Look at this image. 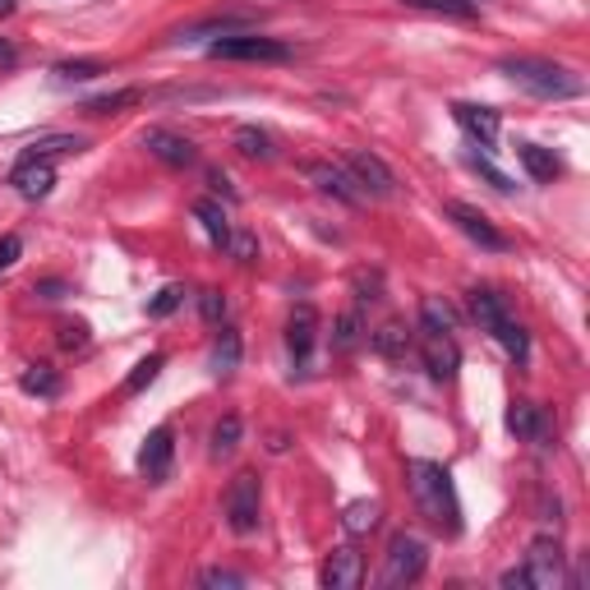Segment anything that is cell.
Listing matches in <instances>:
<instances>
[{
	"label": "cell",
	"instance_id": "1",
	"mask_svg": "<svg viewBox=\"0 0 590 590\" xmlns=\"http://www.w3.org/2000/svg\"><path fill=\"white\" fill-rule=\"evenodd\" d=\"M411 494L420 503V513L434 530L443 536H457L462 530V503H457V489H453V475L438 462H411Z\"/></svg>",
	"mask_w": 590,
	"mask_h": 590
},
{
	"label": "cell",
	"instance_id": "2",
	"mask_svg": "<svg viewBox=\"0 0 590 590\" xmlns=\"http://www.w3.org/2000/svg\"><path fill=\"white\" fill-rule=\"evenodd\" d=\"M508 74L517 89H526L530 97H545V102H568V97H581V79L553 61H536V55H508L498 65Z\"/></svg>",
	"mask_w": 590,
	"mask_h": 590
},
{
	"label": "cell",
	"instance_id": "3",
	"mask_svg": "<svg viewBox=\"0 0 590 590\" xmlns=\"http://www.w3.org/2000/svg\"><path fill=\"white\" fill-rule=\"evenodd\" d=\"M503 586H530V590H553L563 586V545L558 540H536L526 549V563L503 572Z\"/></svg>",
	"mask_w": 590,
	"mask_h": 590
},
{
	"label": "cell",
	"instance_id": "4",
	"mask_svg": "<svg viewBox=\"0 0 590 590\" xmlns=\"http://www.w3.org/2000/svg\"><path fill=\"white\" fill-rule=\"evenodd\" d=\"M259 508H263L259 475L240 470L231 480V489H227V526L236 530V536H249V530H259Z\"/></svg>",
	"mask_w": 590,
	"mask_h": 590
},
{
	"label": "cell",
	"instance_id": "5",
	"mask_svg": "<svg viewBox=\"0 0 590 590\" xmlns=\"http://www.w3.org/2000/svg\"><path fill=\"white\" fill-rule=\"evenodd\" d=\"M208 55H217V61H287L291 46L277 42V38H259V33H221Z\"/></svg>",
	"mask_w": 590,
	"mask_h": 590
},
{
	"label": "cell",
	"instance_id": "6",
	"mask_svg": "<svg viewBox=\"0 0 590 590\" xmlns=\"http://www.w3.org/2000/svg\"><path fill=\"white\" fill-rule=\"evenodd\" d=\"M425 563H429V549L420 545L415 536H397L387 545V568H383V586H411L425 577Z\"/></svg>",
	"mask_w": 590,
	"mask_h": 590
},
{
	"label": "cell",
	"instance_id": "7",
	"mask_svg": "<svg viewBox=\"0 0 590 590\" xmlns=\"http://www.w3.org/2000/svg\"><path fill=\"white\" fill-rule=\"evenodd\" d=\"M443 213L453 217V221H457V231L470 236L475 245H485V249H508V236H503L480 208H470V204H443Z\"/></svg>",
	"mask_w": 590,
	"mask_h": 590
},
{
	"label": "cell",
	"instance_id": "8",
	"mask_svg": "<svg viewBox=\"0 0 590 590\" xmlns=\"http://www.w3.org/2000/svg\"><path fill=\"white\" fill-rule=\"evenodd\" d=\"M420 351H425V370L443 383L457 379V364H462V351L453 342V332H425L420 337Z\"/></svg>",
	"mask_w": 590,
	"mask_h": 590
},
{
	"label": "cell",
	"instance_id": "9",
	"mask_svg": "<svg viewBox=\"0 0 590 590\" xmlns=\"http://www.w3.org/2000/svg\"><path fill=\"white\" fill-rule=\"evenodd\" d=\"M172 462H176V438L172 429H153L144 438V453H138V466H144V475L153 485H162L166 475H172Z\"/></svg>",
	"mask_w": 590,
	"mask_h": 590
},
{
	"label": "cell",
	"instance_id": "10",
	"mask_svg": "<svg viewBox=\"0 0 590 590\" xmlns=\"http://www.w3.org/2000/svg\"><path fill=\"white\" fill-rule=\"evenodd\" d=\"M10 185L23 194V199H46L51 185H55V166H51L46 157H23V162L14 166Z\"/></svg>",
	"mask_w": 590,
	"mask_h": 590
},
{
	"label": "cell",
	"instance_id": "11",
	"mask_svg": "<svg viewBox=\"0 0 590 590\" xmlns=\"http://www.w3.org/2000/svg\"><path fill=\"white\" fill-rule=\"evenodd\" d=\"M314 342H319V309L314 304H296L291 319H287V346H291V355L309 360Z\"/></svg>",
	"mask_w": 590,
	"mask_h": 590
},
{
	"label": "cell",
	"instance_id": "12",
	"mask_svg": "<svg viewBox=\"0 0 590 590\" xmlns=\"http://www.w3.org/2000/svg\"><path fill=\"white\" fill-rule=\"evenodd\" d=\"M144 148L157 157V162H166V166H194V144L185 134H176V130H148L144 134Z\"/></svg>",
	"mask_w": 590,
	"mask_h": 590
},
{
	"label": "cell",
	"instance_id": "13",
	"mask_svg": "<svg viewBox=\"0 0 590 590\" xmlns=\"http://www.w3.org/2000/svg\"><path fill=\"white\" fill-rule=\"evenodd\" d=\"M453 116H457V125H462L480 148H494V138H498V111H494V106L457 102V106H453Z\"/></svg>",
	"mask_w": 590,
	"mask_h": 590
},
{
	"label": "cell",
	"instance_id": "14",
	"mask_svg": "<svg viewBox=\"0 0 590 590\" xmlns=\"http://www.w3.org/2000/svg\"><path fill=\"white\" fill-rule=\"evenodd\" d=\"M304 176L314 180L323 194H332V199H342V204H360V189H355V176L342 172V166H323V162H309L304 166Z\"/></svg>",
	"mask_w": 590,
	"mask_h": 590
},
{
	"label": "cell",
	"instance_id": "15",
	"mask_svg": "<svg viewBox=\"0 0 590 590\" xmlns=\"http://www.w3.org/2000/svg\"><path fill=\"white\" fill-rule=\"evenodd\" d=\"M346 172L355 176V185H364L370 194H392V189H397L392 172H387V166H383L374 153H351V157H346Z\"/></svg>",
	"mask_w": 590,
	"mask_h": 590
},
{
	"label": "cell",
	"instance_id": "16",
	"mask_svg": "<svg viewBox=\"0 0 590 590\" xmlns=\"http://www.w3.org/2000/svg\"><path fill=\"white\" fill-rule=\"evenodd\" d=\"M364 577V563L355 549H332V558L323 563V586L328 590H355Z\"/></svg>",
	"mask_w": 590,
	"mask_h": 590
},
{
	"label": "cell",
	"instance_id": "17",
	"mask_svg": "<svg viewBox=\"0 0 590 590\" xmlns=\"http://www.w3.org/2000/svg\"><path fill=\"white\" fill-rule=\"evenodd\" d=\"M508 429L526 443H545L549 438V415L536 406V402H513L508 411Z\"/></svg>",
	"mask_w": 590,
	"mask_h": 590
},
{
	"label": "cell",
	"instance_id": "18",
	"mask_svg": "<svg viewBox=\"0 0 590 590\" xmlns=\"http://www.w3.org/2000/svg\"><path fill=\"white\" fill-rule=\"evenodd\" d=\"M517 162L526 166V176L536 185H549V180L563 176V162H558L549 148H540V144H517Z\"/></svg>",
	"mask_w": 590,
	"mask_h": 590
},
{
	"label": "cell",
	"instance_id": "19",
	"mask_svg": "<svg viewBox=\"0 0 590 590\" xmlns=\"http://www.w3.org/2000/svg\"><path fill=\"white\" fill-rule=\"evenodd\" d=\"M240 370V332L236 328H221V337L213 342V374L217 379H231Z\"/></svg>",
	"mask_w": 590,
	"mask_h": 590
},
{
	"label": "cell",
	"instance_id": "20",
	"mask_svg": "<svg viewBox=\"0 0 590 590\" xmlns=\"http://www.w3.org/2000/svg\"><path fill=\"white\" fill-rule=\"evenodd\" d=\"M19 387L28 392V397H61V374L51 370V364H33V370H23V379H19Z\"/></svg>",
	"mask_w": 590,
	"mask_h": 590
},
{
	"label": "cell",
	"instance_id": "21",
	"mask_svg": "<svg viewBox=\"0 0 590 590\" xmlns=\"http://www.w3.org/2000/svg\"><path fill=\"white\" fill-rule=\"evenodd\" d=\"M470 314H475V323L489 328V332H494L503 319H513L508 304H503V296H494V291H470Z\"/></svg>",
	"mask_w": 590,
	"mask_h": 590
},
{
	"label": "cell",
	"instance_id": "22",
	"mask_svg": "<svg viewBox=\"0 0 590 590\" xmlns=\"http://www.w3.org/2000/svg\"><path fill=\"white\" fill-rule=\"evenodd\" d=\"M453 328H457V314L447 309V300L438 296L420 300V332H453Z\"/></svg>",
	"mask_w": 590,
	"mask_h": 590
},
{
	"label": "cell",
	"instance_id": "23",
	"mask_svg": "<svg viewBox=\"0 0 590 590\" xmlns=\"http://www.w3.org/2000/svg\"><path fill=\"white\" fill-rule=\"evenodd\" d=\"M194 217L204 221V231H208V240H213V245H227V236H231V221H227V213H221V204H213V199H199V204H194Z\"/></svg>",
	"mask_w": 590,
	"mask_h": 590
},
{
	"label": "cell",
	"instance_id": "24",
	"mask_svg": "<svg viewBox=\"0 0 590 590\" xmlns=\"http://www.w3.org/2000/svg\"><path fill=\"white\" fill-rule=\"evenodd\" d=\"M236 148H240V157H249V162H268V157H272V138H268L263 130H255V125H240V130H236Z\"/></svg>",
	"mask_w": 590,
	"mask_h": 590
},
{
	"label": "cell",
	"instance_id": "25",
	"mask_svg": "<svg viewBox=\"0 0 590 590\" xmlns=\"http://www.w3.org/2000/svg\"><path fill=\"white\" fill-rule=\"evenodd\" d=\"M240 447V415H221L217 420V429H213V457H231Z\"/></svg>",
	"mask_w": 590,
	"mask_h": 590
},
{
	"label": "cell",
	"instance_id": "26",
	"mask_svg": "<svg viewBox=\"0 0 590 590\" xmlns=\"http://www.w3.org/2000/svg\"><path fill=\"white\" fill-rule=\"evenodd\" d=\"M83 148H89V144H83V138L79 134H51V138H38V144L33 148H28V157H61V153H83Z\"/></svg>",
	"mask_w": 590,
	"mask_h": 590
},
{
	"label": "cell",
	"instance_id": "27",
	"mask_svg": "<svg viewBox=\"0 0 590 590\" xmlns=\"http://www.w3.org/2000/svg\"><path fill=\"white\" fill-rule=\"evenodd\" d=\"M494 337L503 342V351H508L513 360H526L530 355V342H526V328L517 323V319H503L498 328H494Z\"/></svg>",
	"mask_w": 590,
	"mask_h": 590
},
{
	"label": "cell",
	"instance_id": "28",
	"mask_svg": "<svg viewBox=\"0 0 590 590\" xmlns=\"http://www.w3.org/2000/svg\"><path fill=\"white\" fill-rule=\"evenodd\" d=\"M406 346H411V332L402 323H387V328L374 332V351L379 355H406Z\"/></svg>",
	"mask_w": 590,
	"mask_h": 590
},
{
	"label": "cell",
	"instance_id": "29",
	"mask_svg": "<svg viewBox=\"0 0 590 590\" xmlns=\"http://www.w3.org/2000/svg\"><path fill=\"white\" fill-rule=\"evenodd\" d=\"M342 526L351 530V536H360V530H374L379 526V503H351Z\"/></svg>",
	"mask_w": 590,
	"mask_h": 590
},
{
	"label": "cell",
	"instance_id": "30",
	"mask_svg": "<svg viewBox=\"0 0 590 590\" xmlns=\"http://www.w3.org/2000/svg\"><path fill=\"white\" fill-rule=\"evenodd\" d=\"M138 97H144V93H138V89H121V93H106V97H93V102H89V111H93V116H111V111H125V106H138Z\"/></svg>",
	"mask_w": 590,
	"mask_h": 590
},
{
	"label": "cell",
	"instance_id": "31",
	"mask_svg": "<svg viewBox=\"0 0 590 590\" xmlns=\"http://www.w3.org/2000/svg\"><path fill=\"white\" fill-rule=\"evenodd\" d=\"M162 374V355H148V360H138L134 364V374L125 379V397H134V392H144L153 379Z\"/></svg>",
	"mask_w": 590,
	"mask_h": 590
},
{
	"label": "cell",
	"instance_id": "32",
	"mask_svg": "<svg viewBox=\"0 0 590 590\" xmlns=\"http://www.w3.org/2000/svg\"><path fill=\"white\" fill-rule=\"evenodd\" d=\"M55 74H61L65 83H83V79L106 74V65L102 61H65V65H55Z\"/></svg>",
	"mask_w": 590,
	"mask_h": 590
},
{
	"label": "cell",
	"instance_id": "33",
	"mask_svg": "<svg viewBox=\"0 0 590 590\" xmlns=\"http://www.w3.org/2000/svg\"><path fill=\"white\" fill-rule=\"evenodd\" d=\"M221 249H231V255H236L240 263H255V259H259V240L249 236V231H231Z\"/></svg>",
	"mask_w": 590,
	"mask_h": 590
},
{
	"label": "cell",
	"instance_id": "34",
	"mask_svg": "<svg viewBox=\"0 0 590 590\" xmlns=\"http://www.w3.org/2000/svg\"><path fill=\"white\" fill-rule=\"evenodd\" d=\"M180 300H185V291H180V287H166V291H162V296H157V300L148 304V314H153V319H166V314H176V309H180Z\"/></svg>",
	"mask_w": 590,
	"mask_h": 590
},
{
	"label": "cell",
	"instance_id": "35",
	"mask_svg": "<svg viewBox=\"0 0 590 590\" xmlns=\"http://www.w3.org/2000/svg\"><path fill=\"white\" fill-rule=\"evenodd\" d=\"M199 309H204L208 323H221V319H227V296H221V291H204L199 296Z\"/></svg>",
	"mask_w": 590,
	"mask_h": 590
},
{
	"label": "cell",
	"instance_id": "36",
	"mask_svg": "<svg viewBox=\"0 0 590 590\" xmlns=\"http://www.w3.org/2000/svg\"><path fill=\"white\" fill-rule=\"evenodd\" d=\"M355 342H360V319L355 314H342V319H337V346L351 351Z\"/></svg>",
	"mask_w": 590,
	"mask_h": 590
},
{
	"label": "cell",
	"instance_id": "37",
	"mask_svg": "<svg viewBox=\"0 0 590 590\" xmlns=\"http://www.w3.org/2000/svg\"><path fill=\"white\" fill-rule=\"evenodd\" d=\"M61 346L65 351H83V346H89V328H83V323H65L61 328Z\"/></svg>",
	"mask_w": 590,
	"mask_h": 590
},
{
	"label": "cell",
	"instance_id": "38",
	"mask_svg": "<svg viewBox=\"0 0 590 590\" xmlns=\"http://www.w3.org/2000/svg\"><path fill=\"white\" fill-rule=\"evenodd\" d=\"M19 249H23V240L10 231V236H0V272H6L14 259H19Z\"/></svg>",
	"mask_w": 590,
	"mask_h": 590
},
{
	"label": "cell",
	"instance_id": "39",
	"mask_svg": "<svg viewBox=\"0 0 590 590\" xmlns=\"http://www.w3.org/2000/svg\"><path fill=\"white\" fill-rule=\"evenodd\" d=\"M470 166H475V172H480L489 185H498V189H513V180L508 176H503V172H494V166L485 162V157H470Z\"/></svg>",
	"mask_w": 590,
	"mask_h": 590
},
{
	"label": "cell",
	"instance_id": "40",
	"mask_svg": "<svg viewBox=\"0 0 590 590\" xmlns=\"http://www.w3.org/2000/svg\"><path fill=\"white\" fill-rule=\"evenodd\" d=\"M204 586H245V577L227 572V568H213V572H204Z\"/></svg>",
	"mask_w": 590,
	"mask_h": 590
},
{
	"label": "cell",
	"instance_id": "41",
	"mask_svg": "<svg viewBox=\"0 0 590 590\" xmlns=\"http://www.w3.org/2000/svg\"><path fill=\"white\" fill-rule=\"evenodd\" d=\"M38 296H46V300H61V296H65V282H42V287H38Z\"/></svg>",
	"mask_w": 590,
	"mask_h": 590
},
{
	"label": "cell",
	"instance_id": "42",
	"mask_svg": "<svg viewBox=\"0 0 590 590\" xmlns=\"http://www.w3.org/2000/svg\"><path fill=\"white\" fill-rule=\"evenodd\" d=\"M14 6H19V0H0V19H6V14H14Z\"/></svg>",
	"mask_w": 590,
	"mask_h": 590
},
{
	"label": "cell",
	"instance_id": "43",
	"mask_svg": "<svg viewBox=\"0 0 590 590\" xmlns=\"http://www.w3.org/2000/svg\"><path fill=\"white\" fill-rule=\"evenodd\" d=\"M470 6H475V0H470Z\"/></svg>",
	"mask_w": 590,
	"mask_h": 590
}]
</instances>
